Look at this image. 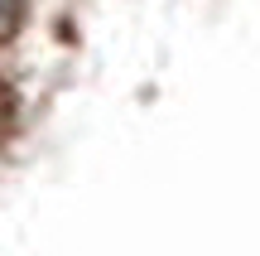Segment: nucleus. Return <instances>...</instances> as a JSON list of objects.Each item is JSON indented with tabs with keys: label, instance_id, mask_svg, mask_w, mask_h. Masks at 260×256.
Segmentation results:
<instances>
[{
	"label": "nucleus",
	"instance_id": "1",
	"mask_svg": "<svg viewBox=\"0 0 260 256\" xmlns=\"http://www.w3.org/2000/svg\"><path fill=\"white\" fill-rule=\"evenodd\" d=\"M24 15H29V0H0V44H10L19 34Z\"/></svg>",
	"mask_w": 260,
	"mask_h": 256
},
{
	"label": "nucleus",
	"instance_id": "2",
	"mask_svg": "<svg viewBox=\"0 0 260 256\" xmlns=\"http://www.w3.org/2000/svg\"><path fill=\"white\" fill-rule=\"evenodd\" d=\"M15 106H19V97H15V87L0 77V131H10V121H15Z\"/></svg>",
	"mask_w": 260,
	"mask_h": 256
}]
</instances>
